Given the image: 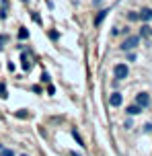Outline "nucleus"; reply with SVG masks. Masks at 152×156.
I'll use <instances>...</instances> for the list:
<instances>
[{
    "instance_id": "1",
    "label": "nucleus",
    "mask_w": 152,
    "mask_h": 156,
    "mask_svg": "<svg viewBox=\"0 0 152 156\" xmlns=\"http://www.w3.org/2000/svg\"><path fill=\"white\" fill-rule=\"evenodd\" d=\"M138 43H140V37H138V35H130V37L125 39V41H123V43H121L119 47H121L123 51H130V49H134V47H136Z\"/></svg>"
},
{
    "instance_id": "2",
    "label": "nucleus",
    "mask_w": 152,
    "mask_h": 156,
    "mask_svg": "<svg viewBox=\"0 0 152 156\" xmlns=\"http://www.w3.org/2000/svg\"><path fill=\"white\" fill-rule=\"evenodd\" d=\"M113 72H115V78H117V80H123V78H127V74H130V68H127L125 64H117Z\"/></svg>"
},
{
    "instance_id": "3",
    "label": "nucleus",
    "mask_w": 152,
    "mask_h": 156,
    "mask_svg": "<svg viewBox=\"0 0 152 156\" xmlns=\"http://www.w3.org/2000/svg\"><path fill=\"white\" fill-rule=\"evenodd\" d=\"M136 105H140L142 109H146V107L150 105V97H148V92H140V95H136Z\"/></svg>"
},
{
    "instance_id": "4",
    "label": "nucleus",
    "mask_w": 152,
    "mask_h": 156,
    "mask_svg": "<svg viewBox=\"0 0 152 156\" xmlns=\"http://www.w3.org/2000/svg\"><path fill=\"white\" fill-rule=\"evenodd\" d=\"M123 103V97H121V92H113L111 97H109V105L111 107H119Z\"/></svg>"
},
{
    "instance_id": "5",
    "label": "nucleus",
    "mask_w": 152,
    "mask_h": 156,
    "mask_svg": "<svg viewBox=\"0 0 152 156\" xmlns=\"http://www.w3.org/2000/svg\"><path fill=\"white\" fill-rule=\"evenodd\" d=\"M138 19H140V21H144V23L152 21V8H142V10H140V14H138Z\"/></svg>"
},
{
    "instance_id": "6",
    "label": "nucleus",
    "mask_w": 152,
    "mask_h": 156,
    "mask_svg": "<svg viewBox=\"0 0 152 156\" xmlns=\"http://www.w3.org/2000/svg\"><path fill=\"white\" fill-rule=\"evenodd\" d=\"M21 64H23V70H25V72L31 70V62H29V58H27V51L21 53Z\"/></svg>"
},
{
    "instance_id": "7",
    "label": "nucleus",
    "mask_w": 152,
    "mask_h": 156,
    "mask_svg": "<svg viewBox=\"0 0 152 156\" xmlns=\"http://www.w3.org/2000/svg\"><path fill=\"white\" fill-rule=\"evenodd\" d=\"M125 113L132 117V115H138V113H142V107L140 105H130L127 109H125Z\"/></svg>"
},
{
    "instance_id": "8",
    "label": "nucleus",
    "mask_w": 152,
    "mask_h": 156,
    "mask_svg": "<svg viewBox=\"0 0 152 156\" xmlns=\"http://www.w3.org/2000/svg\"><path fill=\"white\" fill-rule=\"evenodd\" d=\"M107 12H109V10L105 8V10H101V12L97 14V19H95V25H97V27H99V25H101V23L105 21V17H107Z\"/></svg>"
},
{
    "instance_id": "9",
    "label": "nucleus",
    "mask_w": 152,
    "mask_h": 156,
    "mask_svg": "<svg viewBox=\"0 0 152 156\" xmlns=\"http://www.w3.org/2000/svg\"><path fill=\"white\" fill-rule=\"evenodd\" d=\"M6 10H8V2L4 0V2H2V6H0V19H6V14H8Z\"/></svg>"
},
{
    "instance_id": "10",
    "label": "nucleus",
    "mask_w": 152,
    "mask_h": 156,
    "mask_svg": "<svg viewBox=\"0 0 152 156\" xmlns=\"http://www.w3.org/2000/svg\"><path fill=\"white\" fill-rule=\"evenodd\" d=\"M0 156H14V152H12V150H8V148H4V146H2V148H0Z\"/></svg>"
},
{
    "instance_id": "11",
    "label": "nucleus",
    "mask_w": 152,
    "mask_h": 156,
    "mask_svg": "<svg viewBox=\"0 0 152 156\" xmlns=\"http://www.w3.org/2000/svg\"><path fill=\"white\" fill-rule=\"evenodd\" d=\"M29 37V31L25 29V27H21V31H19V39H27Z\"/></svg>"
},
{
    "instance_id": "12",
    "label": "nucleus",
    "mask_w": 152,
    "mask_h": 156,
    "mask_svg": "<svg viewBox=\"0 0 152 156\" xmlns=\"http://www.w3.org/2000/svg\"><path fill=\"white\" fill-rule=\"evenodd\" d=\"M152 31H150V27H148V25H144V27H142V31H140V35H142V37H146V35H150Z\"/></svg>"
},
{
    "instance_id": "13",
    "label": "nucleus",
    "mask_w": 152,
    "mask_h": 156,
    "mask_svg": "<svg viewBox=\"0 0 152 156\" xmlns=\"http://www.w3.org/2000/svg\"><path fill=\"white\" fill-rule=\"evenodd\" d=\"M72 136H74V140H76V142H78V144H80V146H84V142L80 140V136H78V131H76V129H74V131H72Z\"/></svg>"
},
{
    "instance_id": "14",
    "label": "nucleus",
    "mask_w": 152,
    "mask_h": 156,
    "mask_svg": "<svg viewBox=\"0 0 152 156\" xmlns=\"http://www.w3.org/2000/svg\"><path fill=\"white\" fill-rule=\"evenodd\" d=\"M0 97H2V99H6V97H8V95H6V86H4V84H0Z\"/></svg>"
},
{
    "instance_id": "15",
    "label": "nucleus",
    "mask_w": 152,
    "mask_h": 156,
    "mask_svg": "<svg viewBox=\"0 0 152 156\" xmlns=\"http://www.w3.org/2000/svg\"><path fill=\"white\" fill-rule=\"evenodd\" d=\"M127 19L130 21H138V12H127Z\"/></svg>"
},
{
    "instance_id": "16",
    "label": "nucleus",
    "mask_w": 152,
    "mask_h": 156,
    "mask_svg": "<svg viewBox=\"0 0 152 156\" xmlns=\"http://www.w3.org/2000/svg\"><path fill=\"white\" fill-rule=\"evenodd\" d=\"M31 19H33L35 23H41V17H39L37 12H31Z\"/></svg>"
},
{
    "instance_id": "17",
    "label": "nucleus",
    "mask_w": 152,
    "mask_h": 156,
    "mask_svg": "<svg viewBox=\"0 0 152 156\" xmlns=\"http://www.w3.org/2000/svg\"><path fill=\"white\" fill-rule=\"evenodd\" d=\"M144 131H146V134H152V123H146V125H144Z\"/></svg>"
},
{
    "instance_id": "18",
    "label": "nucleus",
    "mask_w": 152,
    "mask_h": 156,
    "mask_svg": "<svg viewBox=\"0 0 152 156\" xmlns=\"http://www.w3.org/2000/svg\"><path fill=\"white\" fill-rule=\"evenodd\" d=\"M54 92H56V88H54V84H49L47 86V95H54Z\"/></svg>"
},
{
    "instance_id": "19",
    "label": "nucleus",
    "mask_w": 152,
    "mask_h": 156,
    "mask_svg": "<svg viewBox=\"0 0 152 156\" xmlns=\"http://www.w3.org/2000/svg\"><path fill=\"white\" fill-rule=\"evenodd\" d=\"M49 37H51V39H58V37H60V33H58V31H51V33H49Z\"/></svg>"
},
{
    "instance_id": "20",
    "label": "nucleus",
    "mask_w": 152,
    "mask_h": 156,
    "mask_svg": "<svg viewBox=\"0 0 152 156\" xmlns=\"http://www.w3.org/2000/svg\"><path fill=\"white\" fill-rule=\"evenodd\" d=\"M41 80H43V82H49V74L43 72V74H41Z\"/></svg>"
},
{
    "instance_id": "21",
    "label": "nucleus",
    "mask_w": 152,
    "mask_h": 156,
    "mask_svg": "<svg viewBox=\"0 0 152 156\" xmlns=\"http://www.w3.org/2000/svg\"><path fill=\"white\" fill-rule=\"evenodd\" d=\"M70 156H80V154H78V152H70Z\"/></svg>"
},
{
    "instance_id": "22",
    "label": "nucleus",
    "mask_w": 152,
    "mask_h": 156,
    "mask_svg": "<svg viewBox=\"0 0 152 156\" xmlns=\"http://www.w3.org/2000/svg\"><path fill=\"white\" fill-rule=\"evenodd\" d=\"M21 156H27V154H21Z\"/></svg>"
},
{
    "instance_id": "23",
    "label": "nucleus",
    "mask_w": 152,
    "mask_h": 156,
    "mask_svg": "<svg viewBox=\"0 0 152 156\" xmlns=\"http://www.w3.org/2000/svg\"><path fill=\"white\" fill-rule=\"evenodd\" d=\"M23 2H27V0H23Z\"/></svg>"
},
{
    "instance_id": "24",
    "label": "nucleus",
    "mask_w": 152,
    "mask_h": 156,
    "mask_svg": "<svg viewBox=\"0 0 152 156\" xmlns=\"http://www.w3.org/2000/svg\"><path fill=\"white\" fill-rule=\"evenodd\" d=\"M95 2H99V0H95Z\"/></svg>"
}]
</instances>
